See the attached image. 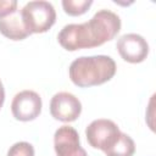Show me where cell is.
<instances>
[{"mask_svg": "<svg viewBox=\"0 0 156 156\" xmlns=\"http://www.w3.org/2000/svg\"><path fill=\"white\" fill-rule=\"evenodd\" d=\"M93 5V0H62V7L69 16H80Z\"/></svg>", "mask_w": 156, "mask_h": 156, "instance_id": "obj_11", "label": "cell"}, {"mask_svg": "<svg viewBox=\"0 0 156 156\" xmlns=\"http://www.w3.org/2000/svg\"><path fill=\"white\" fill-rule=\"evenodd\" d=\"M135 152L134 140L126 133H121L118 141L106 154V156H133Z\"/></svg>", "mask_w": 156, "mask_h": 156, "instance_id": "obj_10", "label": "cell"}, {"mask_svg": "<svg viewBox=\"0 0 156 156\" xmlns=\"http://www.w3.org/2000/svg\"><path fill=\"white\" fill-rule=\"evenodd\" d=\"M121 18L111 10H99L84 23L66 24L57 34L58 44L67 51L96 48L112 40L121 30Z\"/></svg>", "mask_w": 156, "mask_h": 156, "instance_id": "obj_1", "label": "cell"}, {"mask_svg": "<svg viewBox=\"0 0 156 156\" xmlns=\"http://www.w3.org/2000/svg\"><path fill=\"white\" fill-rule=\"evenodd\" d=\"M41 107V98L34 90H22L17 93L11 102L12 116L21 122H29L39 117Z\"/></svg>", "mask_w": 156, "mask_h": 156, "instance_id": "obj_5", "label": "cell"}, {"mask_svg": "<svg viewBox=\"0 0 156 156\" xmlns=\"http://www.w3.org/2000/svg\"><path fill=\"white\" fill-rule=\"evenodd\" d=\"M18 2L16 0H0V18L6 17L17 11Z\"/></svg>", "mask_w": 156, "mask_h": 156, "instance_id": "obj_13", "label": "cell"}, {"mask_svg": "<svg viewBox=\"0 0 156 156\" xmlns=\"http://www.w3.org/2000/svg\"><path fill=\"white\" fill-rule=\"evenodd\" d=\"M50 113L57 121L74 122L82 113V102L72 93H56L50 100Z\"/></svg>", "mask_w": 156, "mask_h": 156, "instance_id": "obj_6", "label": "cell"}, {"mask_svg": "<svg viewBox=\"0 0 156 156\" xmlns=\"http://www.w3.org/2000/svg\"><path fill=\"white\" fill-rule=\"evenodd\" d=\"M119 56L129 63H140L149 55L146 39L136 33H127L118 38L116 44Z\"/></svg>", "mask_w": 156, "mask_h": 156, "instance_id": "obj_7", "label": "cell"}, {"mask_svg": "<svg viewBox=\"0 0 156 156\" xmlns=\"http://www.w3.org/2000/svg\"><path fill=\"white\" fill-rule=\"evenodd\" d=\"M27 30L32 33H45L56 22V11L51 2L33 0L27 2L20 11Z\"/></svg>", "mask_w": 156, "mask_h": 156, "instance_id": "obj_3", "label": "cell"}, {"mask_svg": "<svg viewBox=\"0 0 156 156\" xmlns=\"http://www.w3.org/2000/svg\"><path fill=\"white\" fill-rule=\"evenodd\" d=\"M54 149L56 156H88L80 146L79 134L71 126H61L54 134Z\"/></svg>", "mask_w": 156, "mask_h": 156, "instance_id": "obj_8", "label": "cell"}, {"mask_svg": "<svg viewBox=\"0 0 156 156\" xmlns=\"http://www.w3.org/2000/svg\"><path fill=\"white\" fill-rule=\"evenodd\" d=\"M116 62L107 55L80 56L72 61L68 68L69 79L79 88L101 85L116 74Z\"/></svg>", "mask_w": 156, "mask_h": 156, "instance_id": "obj_2", "label": "cell"}, {"mask_svg": "<svg viewBox=\"0 0 156 156\" xmlns=\"http://www.w3.org/2000/svg\"><path fill=\"white\" fill-rule=\"evenodd\" d=\"M4 101H5V89H4V85L0 80V108L4 105Z\"/></svg>", "mask_w": 156, "mask_h": 156, "instance_id": "obj_14", "label": "cell"}, {"mask_svg": "<svg viewBox=\"0 0 156 156\" xmlns=\"http://www.w3.org/2000/svg\"><path fill=\"white\" fill-rule=\"evenodd\" d=\"M121 133L118 126L113 121L106 118L94 119L85 128V136L89 145L101 150L105 155L118 141Z\"/></svg>", "mask_w": 156, "mask_h": 156, "instance_id": "obj_4", "label": "cell"}, {"mask_svg": "<svg viewBox=\"0 0 156 156\" xmlns=\"http://www.w3.org/2000/svg\"><path fill=\"white\" fill-rule=\"evenodd\" d=\"M7 156H34V147L27 141H18L9 149Z\"/></svg>", "mask_w": 156, "mask_h": 156, "instance_id": "obj_12", "label": "cell"}, {"mask_svg": "<svg viewBox=\"0 0 156 156\" xmlns=\"http://www.w3.org/2000/svg\"><path fill=\"white\" fill-rule=\"evenodd\" d=\"M0 33L11 40H23L30 33L23 24L20 10L6 17L0 18Z\"/></svg>", "mask_w": 156, "mask_h": 156, "instance_id": "obj_9", "label": "cell"}]
</instances>
